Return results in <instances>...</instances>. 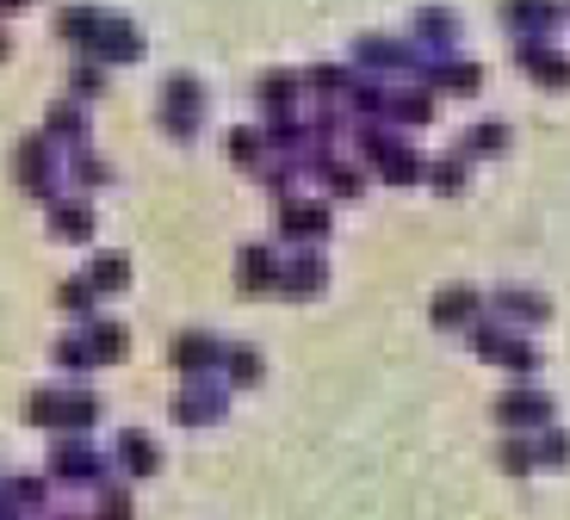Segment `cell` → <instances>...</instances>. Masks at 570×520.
<instances>
[{
	"mask_svg": "<svg viewBox=\"0 0 570 520\" xmlns=\"http://www.w3.org/2000/svg\"><path fill=\"white\" fill-rule=\"evenodd\" d=\"M43 471H50L57 483H69V490H100V483L112 478V464L94 452L87 434H50V459H43Z\"/></svg>",
	"mask_w": 570,
	"mask_h": 520,
	"instance_id": "obj_1",
	"label": "cell"
},
{
	"mask_svg": "<svg viewBox=\"0 0 570 520\" xmlns=\"http://www.w3.org/2000/svg\"><path fill=\"white\" fill-rule=\"evenodd\" d=\"M57 149L62 143L50 137V130H31V137L13 149V174H19V186H26V198H57L62 174H69L57 161Z\"/></svg>",
	"mask_w": 570,
	"mask_h": 520,
	"instance_id": "obj_2",
	"label": "cell"
},
{
	"mask_svg": "<svg viewBox=\"0 0 570 520\" xmlns=\"http://www.w3.org/2000/svg\"><path fill=\"white\" fill-rule=\"evenodd\" d=\"M161 130H168L174 143H193L205 125V81H193V75H174V81H161V106H156Z\"/></svg>",
	"mask_w": 570,
	"mask_h": 520,
	"instance_id": "obj_3",
	"label": "cell"
},
{
	"mask_svg": "<svg viewBox=\"0 0 570 520\" xmlns=\"http://www.w3.org/2000/svg\"><path fill=\"white\" fill-rule=\"evenodd\" d=\"M224 409H229V391L212 379H180V391L168 396V415L180 428H212V422H224Z\"/></svg>",
	"mask_w": 570,
	"mask_h": 520,
	"instance_id": "obj_4",
	"label": "cell"
},
{
	"mask_svg": "<svg viewBox=\"0 0 570 520\" xmlns=\"http://www.w3.org/2000/svg\"><path fill=\"white\" fill-rule=\"evenodd\" d=\"M168 360L180 379H212L217 366H224V341L212 335V328H180V335L168 341Z\"/></svg>",
	"mask_w": 570,
	"mask_h": 520,
	"instance_id": "obj_5",
	"label": "cell"
},
{
	"mask_svg": "<svg viewBox=\"0 0 570 520\" xmlns=\"http://www.w3.org/2000/svg\"><path fill=\"white\" fill-rule=\"evenodd\" d=\"M112 464L125 471L130 483H149V478H161V447L142 428H125L118 434V447H112Z\"/></svg>",
	"mask_w": 570,
	"mask_h": 520,
	"instance_id": "obj_6",
	"label": "cell"
},
{
	"mask_svg": "<svg viewBox=\"0 0 570 520\" xmlns=\"http://www.w3.org/2000/svg\"><path fill=\"white\" fill-rule=\"evenodd\" d=\"M43 130H50V137L62 143V149H87V143H94V118H87V99H57V106H50V112H43Z\"/></svg>",
	"mask_w": 570,
	"mask_h": 520,
	"instance_id": "obj_7",
	"label": "cell"
},
{
	"mask_svg": "<svg viewBox=\"0 0 570 520\" xmlns=\"http://www.w3.org/2000/svg\"><path fill=\"white\" fill-rule=\"evenodd\" d=\"M100 31H106V13H100V7H62V13H57V38L69 43L75 57H94Z\"/></svg>",
	"mask_w": 570,
	"mask_h": 520,
	"instance_id": "obj_8",
	"label": "cell"
},
{
	"mask_svg": "<svg viewBox=\"0 0 570 520\" xmlns=\"http://www.w3.org/2000/svg\"><path fill=\"white\" fill-rule=\"evenodd\" d=\"M94 205H87L81 193L75 198H50V236L57 242H94Z\"/></svg>",
	"mask_w": 570,
	"mask_h": 520,
	"instance_id": "obj_9",
	"label": "cell"
},
{
	"mask_svg": "<svg viewBox=\"0 0 570 520\" xmlns=\"http://www.w3.org/2000/svg\"><path fill=\"white\" fill-rule=\"evenodd\" d=\"M279 267H285V261H279L273 248H261V242L236 254V279H243V292H248V297L273 292V285H279Z\"/></svg>",
	"mask_w": 570,
	"mask_h": 520,
	"instance_id": "obj_10",
	"label": "cell"
},
{
	"mask_svg": "<svg viewBox=\"0 0 570 520\" xmlns=\"http://www.w3.org/2000/svg\"><path fill=\"white\" fill-rule=\"evenodd\" d=\"M94 57L112 69V62H137L142 57V31L130 26V19H112L106 13V31H100V43H94Z\"/></svg>",
	"mask_w": 570,
	"mask_h": 520,
	"instance_id": "obj_11",
	"label": "cell"
},
{
	"mask_svg": "<svg viewBox=\"0 0 570 520\" xmlns=\"http://www.w3.org/2000/svg\"><path fill=\"white\" fill-rule=\"evenodd\" d=\"M323 229H328V212H323V205H304V198H279V236L311 242V236H323Z\"/></svg>",
	"mask_w": 570,
	"mask_h": 520,
	"instance_id": "obj_12",
	"label": "cell"
},
{
	"mask_svg": "<svg viewBox=\"0 0 570 520\" xmlns=\"http://www.w3.org/2000/svg\"><path fill=\"white\" fill-rule=\"evenodd\" d=\"M19 415H26L38 434H57V428H62V384H38V391H26Z\"/></svg>",
	"mask_w": 570,
	"mask_h": 520,
	"instance_id": "obj_13",
	"label": "cell"
},
{
	"mask_svg": "<svg viewBox=\"0 0 570 520\" xmlns=\"http://www.w3.org/2000/svg\"><path fill=\"white\" fill-rule=\"evenodd\" d=\"M94 422H100V396L87 391V384H62V428L57 434H87Z\"/></svg>",
	"mask_w": 570,
	"mask_h": 520,
	"instance_id": "obj_14",
	"label": "cell"
},
{
	"mask_svg": "<svg viewBox=\"0 0 570 520\" xmlns=\"http://www.w3.org/2000/svg\"><path fill=\"white\" fill-rule=\"evenodd\" d=\"M323 279H328V273H323L316 254H298V261H285V267H279V292L285 297H316V292H323Z\"/></svg>",
	"mask_w": 570,
	"mask_h": 520,
	"instance_id": "obj_15",
	"label": "cell"
},
{
	"mask_svg": "<svg viewBox=\"0 0 570 520\" xmlns=\"http://www.w3.org/2000/svg\"><path fill=\"white\" fill-rule=\"evenodd\" d=\"M81 328H87V341H94V353H100V366H118L130 353V328L112 323V316H94V323H81Z\"/></svg>",
	"mask_w": 570,
	"mask_h": 520,
	"instance_id": "obj_16",
	"label": "cell"
},
{
	"mask_svg": "<svg viewBox=\"0 0 570 520\" xmlns=\"http://www.w3.org/2000/svg\"><path fill=\"white\" fill-rule=\"evenodd\" d=\"M50 471H43V478H7L0 483V496H7V508H19V514H43V508H50Z\"/></svg>",
	"mask_w": 570,
	"mask_h": 520,
	"instance_id": "obj_17",
	"label": "cell"
},
{
	"mask_svg": "<svg viewBox=\"0 0 570 520\" xmlns=\"http://www.w3.org/2000/svg\"><path fill=\"white\" fill-rule=\"evenodd\" d=\"M69 180L81 186V193H100V186H112V161L94 155V143H87V149H69Z\"/></svg>",
	"mask_w": 570,
	"mask_h": 520,
	"instance_id": "obj_18",
	"label": "cell"
},
{
	"mask_svg": "<svg viewBox=\"0 0 570 520\" xmlns=\"http://www.w3.org/2000/svg\"><path fill=\"white\" fill-rule=\"evenodd\" d=\"M255 99L267 106V118H292V106H298V75H261Z\"/></svg>",
	"mask_w": 570,
	"mask_h": 520,
	"instance_id": "obj_19",
	"label": "cell"
},
{
	"mask_svg": "<svg viewBox=\"0 0 570 520\" xmlns=\"http://www.w3.org/2000/svg\"><path fill=\"white\" fill-rule=\"evenodd\" d=\"M57 304L69 310V316H81V323H94V304H100V285H94V273H75V279L57 285Z\"/></svg>",
	"mask_w": 570,
	"mask_h": 520,
	"instance_id": "obj_20",
	"label": "cell"
},
{
	"mask_svg": "<svg viewBox=\"0 0 570 520\" xmlns=\"http://www.w3.org/2000/svg\"><path fill=\"white\" fill-rule=\"evenodd\" d=\"M50 360H57L62 372H94V366H100V353H94V341H87V328H75V335H57V347H50Z\"/></svg>",
	"mask_w": 570,
	"mask_h": 520,
	"instance_id": "obj_21",
	"label": "cell"
},
{
	"mask_svg": "<svg viewBox=\"0 0 570 520\" xmlns=\"http://www.w3.org/2000/svg\"><path fill=\"white\" fill-rule=\"evenodd\" d=\"M497 415L509 428H533V422H546V415H552V403H546V396H533V391H509L497 403Z\"/></svg>",
	"mask_w": 570,
	"mask_h": 520,
	"instance_id": "obj_22",
	"label": "cell"
},
{
	"mask_svg": "<svg viewBox=\"0 0 570 520\" xmlns=\"http://www.w3.org/2000/svg\"><path fill=\"white\" fill-rule=\"evenodd\" d=\"M224 372L229 384H236V391H248V384H261V372H267V360H261L255 347H224Z\"/></svg>",
	"mask_w": 570,
	"mask_h": 520,
	"instance_id": "obj_23",
	"label": "cell"
},
{
	"mask_svg": "<svg viewBox=\"0 0 570 520\" xmlns=\"http://www.w3.org/2000/svg\"><path fill=\"white\" fill-rule=\"evenodd\" d=\"M87 520H137V502H130L125 483L106 478L100 490H94V514H87Z\"/></svg>",
	"mask_w": 570,
	"mask_h": 520,
	"instance_id": "obj_24",
	"label": "cell"
},
{
	"mask_svg": "<svg viewBox=\"0 0 570 520\" xmlns=\"http://www.w3.org/2000/svg\"><path fill=\"white\" fill-rule=\"evenodd\" d=\"M87 273H94V285H100V292H130V254L106 248V254H94V267H87Z\"/></svg>",
	"mask_w": 570,
	"mask_h": 520,
	"instance_id": "obj_25",
	"label": "cell"
},
{
	"mask_svg": "<svg viewBox=\"0 0 570 520\" xmlns=\"http://www.w3.org/2000/svg\"><path fill=\"white\" fill-rule=\"evenodd\" d=\"M69 94H75V99H100V94H106V62H100V57H75Z\"/></svg>",
	"mask_w": 570,
	"mask_h": 520,
	"instance_id": "obj_26",
	"label": "cell"
},
{
	"mask_svg": "<svg viewBox=\"0 0 570 520\" xmlns=\"http://www.w3.org/2000/svg\"><path fill=\"white\" fill-rule=\"evenodd\" d=\"M224 149H229V161H243V168H261V155H267V130H229Z\"/></svg>",
	"mask_w": 570,
	"mask_h": 520,
	"instance_id": "obj_27",
	"label": "cell"
},
{
	"mask_svg": "<svg viewBox=\"0 0 570 520\" xmlns=\"http://www.w3.org/2000/svg\"><path fill=\"white\" fill-rule=\"evenodd\" d=\"M304 137H311V130H304L298 118H273V125H267V149H285V155H292Z\"/></svg>",
	"mask_w": 570,
	"mask_h": 520,
	"instance_id": "obj_28",
	"label": "cell"
},
{
	"mask_svg": "<svg viewBox=\"0 0 570 520\" xmlns=\"http://www.w3.org/2000/svg\"><path fill=\"white\" fill-rule=\"evenodd\" d=\"M311 87L323 99H335V94H354V75H347V69H311Z\"/></svg>",
	"mask_w": 570,
	"mask_h": 520,
	"instance_id": "obj_29",
	"label": "cell"
},
{
	"mask_svg": "<svg viewBox=\"0 0 570 520\" xmlns=\"http://www.w3.org/2000/svg\"><path fill=\"white\" fill-rule=\"evenodd\" d=\"M471 310H478V297H471V292H446L441 304H434V316H441V323H465Z\"/></svg>",
	"mask_w": 570,
	"mask_h": 520,
	"instance_id": "obj_30",
	"label": "cell"
},
{
	"mask_svg": "<svg viewBox=\"0 0 570 520\" xmlns=\"http://www.w3.org/2000/svg\"><path fill=\"white\" fill-rule=\"evenodd\" d=\"M323 180H328V193H335V198H354L360 193V174L354 168H335V161H323Z\"/></svg>",
	"mask_w": 570,
	"mask_h": 520,
	"instance_id": "obj_31",
	"label": "cell"
},
{
	"mask_svg": "<svg viewBox=\"0 0 570 520\" xmlns=\"http://www.w3.org/2000/svg\"><path fill=\"white\" fill-rule=\"evenodd\" d=\"M391 112H397V118H403V125H422V118H428V112H434V99H428V94H403V99H397V106H391Z\"/></svg>",
	"mask_w": 570,
	"mask_h": 520,
	"instance_id": "obj_32",
	"label": "cell"
},
{
	"mask_svg": "<svg viewBox=\"0 0 570 520\" xmlns=\"http://www.w3.org/2000/svg\"><path fill=\"white\" fill-rule=\"evenodd\" d=\"M360 57H366V62H379V69H397V62H403V50H397V43L366 38V43H360Z\"/></svg>",
	"mask_w": 570,
	"mask_h": 520,
	"instance_id": "obj_33",
	"label": "cell"
},
{
	"mask_svg": "<svg viewBox=\"0 0 570 520\" xmlns=\"http://www.w3.org/2000/svg\"><path fill=\"white\" fill-rule=\"evenodd\" d=\"M428 81L453 87V94H471V87H478V69H428Z\"/></svg>",
	"mask_w": 570,
	"mask_h": 520,
	"instance_id": "obj_34",
	"label": "cell"
},
{
	"mask_svg": "<svg viewBox=\"0 0 570 520\" xmlns=\"http://www.w3.org/2000/svg\"><path fill=\"white\" fill-rule=\"evenodd\" d=\"M502 310H509V316H533V323L546 316V304H540V297H521V292H509V297H502Z\"/></svg>",
	"mask_w": 570,
	"mask_h": 520,
	"instance_id": "obj_35",
	"label": "cell"
},
{
	"mask_svg": "<svg viewBox=\"0 0 570 520\" xmlns=\"http://www.w3.org/2000/svg\"><path fill=\"white\" fill-rule=\"evenodd\" d=\"M422 38L446 43V38H453V19H446V13H422Z\"/></svg>",
	"mask_w": 570,
	"mask_h": 520,
	"instance_id": "obj_36",
	"label": "cell"
},
{
	"mask_svg": "<svg viewBox=\"0 0 570 520\" xmlns=\"http://www.w3.org/2000/svg\"><path fill=\"white\" fill-rule=\"evenodd\" d=\"M502 464H509V471H528V464H533L528 440H509V447H502Z\"/></svg>",
	"mask_w": 570,
	"mask_h": 520,
	"instance_id": "obj_37",
	"label": "cell"
},
{
	"mask_svg": "<svg viewBox=\"0 0 570 520\" xmlns=\"http://www.w3.org/2000/svg\"><path fill=\"white\" fill-rule=\"evenodd\" d=\"M434 186H441V193H459V161H441V168H434Z\"/></svg>",
	"mask_w": 570,
	"mask_h": 520,
	"instance_id": "obj_38",
	"label": "cell"
},
{
	"mask_svg": "<svg viewBox=\"0 0 570 520\" xmlns=\"http://www.w3.org/2000/svg\"><path fill=\"white\" fill-rule=\"evenodd\" d=\"M13 57V38H7V26H0V62Z\"/></svg>",
	"mask_w": 570,
	"mask_h": 520,
	"instance_id": "obj_39",
	"label": "cell"
},
{
	"mask_svg": "<svg viewBox=\"0 0 570 520\" xmlns=\"http://www.w3.org/2000/svg\"><path fill=\"white\" fill-rule=\"evenodd\" d=\"M19 7H31V0H0V13H19Z\"/></svg>",
	"mask_w": 570,
	"mask_h": 520,
	"instance_id": "obj_40",
	"label": "cell"
},
{
	"mask_svg": "<svg viewBox=\"0 0 570 520\" xmlns=\"http://www.w3.org/2000/svg\"><path fill=\"white\" fill-rule=\"evenodd\" d=\"M0 520H26V514H19V508H0Z\"/></svg>",
	"mask_w": 570,
	"mask_h": 520,
	"instance_id": "obj_41",
	"label": "cell"
},
{
	"mask_svg": "<svg viewBox=\"0 0 570 520\" xmlns=\"http://www.w3.org/2000/svg\"><path fill=\"white\" fill-rule=\"evenodd\" d=\"M0 508H7V496H0Z\"/></svg>",
	"mask_w": 570,
	"mask_h": 520,
	"instance_id": "obj_42",
	"label": "cell"
}]
</instances>
